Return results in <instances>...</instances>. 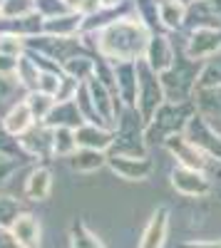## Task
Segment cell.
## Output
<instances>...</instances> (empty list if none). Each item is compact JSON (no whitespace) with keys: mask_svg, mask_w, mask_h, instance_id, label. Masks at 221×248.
Returning a JSON list of instances; mask_svg holds the SVG:
<instances>
[{"mask_svg":"<svg viewBox=\"0 0 221 248\" xmlns=\"http://www.w3.org/2000/svg\"><path fill=\"white\" fill-rule=\"evenodd\" d=\"M154 32L144 25V20L137 13L114 20L107 28L97 32H85L82 43L87 50H95L97 57L110 62H139L144 60L149 37Z\"/></svg>","mask_w":221,"mask_h":248,"instance_id":"obj_1","label":"cell"},{"mask_svg":"<svg viewBox=\"0 0 221 248\" xmlns=\"http://www.w3.org/2000/svg\"><path fill=\"white\" fill-rule=\"evenodd\" d=\"M174 43H176V40H174ZM184 45H187V35L182 37V43L176 45L174 65L164 75H159V77H162L164 97H167V102H172V105H187V102H194L199 75H202V62L189 60L184 55Z\"/></svg>","mask_w":221,"mask_h":248,"instance_id":"obj_2","label":"cell"},{"mask_svg":"<svg viewBox=\"0 0 221 248\" xmlns=\"http://www.w3.org/2000/svg\"><path fill=\"white\" fill-rule=\"evenodd\" d=\"M194 112H196L194 102H187V105H172V102H164V105L159 107V112L154 114V119L147 124V129H144L147 147H154V144H162L164 147L172 137L184 134Z\"/></svg>","mask_w":221,"mask_h":248,"instance_id":"obj_3","label":"cell"},{"mask_svg":"<svg viewBox=\"0 0 221 248\" xmlns=\"http://www.w3.org/2000/svg\"><path fill=\"white\" fill-rule=\"evenodd\" d=\"M147 124L139 117L134 107H122L114 124V144L112 156H147V139H144Z\"/></svg>","mask_w":221,"mask_h":248,"instance_id":"obj_4","label":"cell"},{"mask_svg":"<svg viewBox=\"0 0 221 248\" xmlns=\"http://www.w3.org/2000/svg\"><path fill=\"white\" fill-rule=\"evenodd\" d=\"M167 102L164 97V87H162V77H159L144 60L137 62V112L144 119V124H149L154 119V114L159 112Z\"/></svg>","mask_w":221,"mask_h":248,"instance_id":"obj_5","label":"cell"},{"mask_svg":"<svg viewBox=\"0 0 221 248\" xmlns=\"http://www.w3.org/2000/svg\"><path fill=\"white\" fill-rule=\"evenodd\" d=\"M184 137L194 144L199 152H204L211 161L221 164V129L214 122H209L206 117H202L199 112H194V117L189 119Z\"/></svg>","mask_w":221,"mask_h":248,"instance_id":"obj_6","label":"cell"},{"mask_svg":"<svg viewBox=\"0 0 221 248\" xmlns=\"http://www.w3.org/2000/svg\"><path fill=\"white\" fill-rule=\"evenodd\" d=\"M169 181H172V189L187 199H206L214 189L209 174L187 169V167H174L169 174Z\"/></svg>","mask_w":221,"mask_h":248,"instance_id":"obj_7","label":"cell"},{"mask_svg":"<svg viewBox=\"0 0 221 248\" xmlns=\"http://www.w3.org/2000/svg\"><path fill=\"white\" fill-rule=\"evenodd\" d=\"M164 149L174 156L176 167H187V169H196V171L209 174V171L214 169V164H216V161H211L204 152H199L184 134L172 137V139L164 144Z\"/></svg>","mask_w":221,"mask_h":248,"instance_id":"obj_8","label":"cell"},{"mask_svg":"<svg viewBox=\"0 0 221 248\" xmlns=\"http://www.w3.org/2000/svg\"><path fill=\"white\" fill-rule=\"evenodd\" d=\"M176 60V43L172 32H154L149 37V45L144 52V62L157 72V75H164Z\"/></svg>","mask_w":221,"mask_h":248,"instance_id":"obj_9","label":"cell"},{"mask_svg":"<svg viewBox=\"0 0 221 248\" xmlns=\"http://www.w3.org/2000/svg\"><path fill=\"white\" fill-rule=\"evenodd\" d=\"M107 169L125 181H147L154 171V161L149 156H112L107 159Z\"/></svg>","mask_w":221,"mask_h":248,"instance_id":"obj_10","label":"cell"},{"mask_svg":"<svg viewBox=\"0 0 221 248\" xmlns=\"http://www.w3.org/2000/svg\"><path fill=\"white\" fill-rule=\"evenodd\" d=\"M17 147L25 156H30L35 161L52 159V129L47 124H35L30 132H25L17 139Z\"/></svg>","mask_w":221,"mask_h":248,"instance_id":"obj_11","label":"cell"},{"mask_svg":"<svg viewBox=\"0 0 221 248\" xmlns=\"http://www.w3.org/2000/svg\"><path fill=\"white\" fill-rule=\"evenodd\" d=\"M75 139H77V149H92V152H112L114 144V129L105 127V124H90L85 122L82 127L75 129Z\"/></svg>","mask_w":221,"mask_h":248,"instance_id":"obj_12","label":"cell"},{"mask_svg":"<svg viewBox=\"0 0 221 248\" xmlns=\"http://www.w3.org/2000/svg\"><path fill=\"white\" fill-rule=\"evenodd\" d=\"M221 50V30H196L187 35L184 55L194 62H206Z\"/></svg>","mask_w":221,"mask_h":248,"instance_id":"obj_13","label":"cell"},{"mask_svg":"<svg viewBox=\"0 0 221 248\" xmlns=\"http://www.w3.org/2000/svg\"><path fill=\"white\" fill-rule=\"evenodd\" d=\"M114 94L122 107H137V62H112Z\"/></svg>","mask_w":221,"mask_h":248,"instance_id":"obj_14","label":"cell"},{"mask_svg":"<svg viewBox=\"0 0 221 248\" xmlns=\"http://www.w3.org/2000/svg\"><path fill=\"white\" fill-rule=\"evenodd\" d=\"M10 233L20 248H40L43 243V223L30 211H23L10 226Z\"/></svg>","mask_w":221,"mask_h":248,"instance_id":"obj_15","label":"cell"},{"mask_svg":"<svg viewBox=\"0 0 221 248\" xmlns=\"http://www.w3.org/2000/svg\"><path fill=\"white\" fill-rule=\"evenodd\" d=\"M196 30H221V20L216 17L209 0H196V3H191L187 8L182 32L189 35V32H196Z\"/></svg>","mask_w":221,"mask_h":248,"instance_id":"obj_16","label":"cell"},{"mask_svg":"<svg viewBox=\"0 0 221 248\" xmlns=\"http://www.w3.org/2000/svg\"><path fill=\"white\" fill-rule=\"evenodd\" d=\"M52 171L43 164H35V167L28 171L25 176V184H23V196L28 201H47L50 194H52Z\"/></svg>","mask_w":221,"mask_h":248,"instance_id":"obj_17","label":"cell"},{"mask_svg":"<svg viewBox=\"0 0 221 248\" xmlns=\"http://www.w3.org/2000/svg\"><path fill=\"white\" fill-rule=\"evenodd\" d=\"M82 25H85V17L79 13H65V15L45 20L43 23V35L57 37V40H72V37L82 35Z\"/></svg>","mask_w":221,"mask_h":248,"instance_id":"obj_18","label":"cell"},{"mask_svg":"<svg viewBox=\"0 0 221 248\" xmlns=\"http://www.w3.org/2000/svg\"><path fill=\"white\" fill-rule=\"evenodd\" d=\"M167 233H169V211L162 206L147 221L144 233L139 238V248H162L167 243Z\"/></svg>","mask_w":221,"mask_h":248,"instance_id":"obj_19","label":"cell"},{"mask_svg":"<svg viewBox=\"0 0 221 248\" xmlns=\"http://www.w3.org/2000/svg\"><path fill=\"white\" fill-rule=\"evenodd\" d=\"M0 122H3L5 132H8L13 139H20L25 132H30L35 124H37V122L32 119L30 109H28V102H25V99H23V102H17L15 107H10L3 117H0Z\"/></svg>","mask_w":221,"mask_h":248,"instance_id":"obj_20","label":"cell"},{"mask_svg":"<svg viewBox=\"0 0 221 248\" xmlns=\"http://www.w3.org/2000/svg\"><path fill=\"white\" fill-rule=\"evenodd\" d=\"M187 17V5L179 0H159V25L164 32H182Z\"/></svg>","mask_w":221,"mask_h":248,"instance_id":"obj_21","label":"cell"},{"mask_svg":"<svg viewBox=\"0 0 221 248\" xmlns=\"http://www.w3.org/2000/svg\"><path fill=\"white\" fill-rule=\"evenodd\" d=\"M107 159L110 154L105 152H92V149H77L67 161H70V169L77 174H95L99 169L107 167Z\"/></svg>","mask_w":221,"mask_h":248,"instance_id":"obj_22","label":"cell"},{"mask_svg":"<svg viewBox=\"0 0 221 248\" xmlns=\"http://www.w3.org/2000/svg\"><path fill=\"white\" fill-rule=\"evenodd\" d=\"M194 107H196V112L202 117H206L209 122L216 124L221 119V85L219 87H209V90H196Z\"/></svg>","mask_w":221,"mask_h":248,"instance_id":"obj_23","label":"cell"},{"mask_svg":"<svg viewBox=\"0 0 221 248\" xmlns=\"http://www.w3.org/2000/svg\"><path fill=\"white\" fill-rule=\"evenodd\" d=\"M47 127L50 129H57V127H67V129H77L82 127L85 119L77 109V102H63V105H55L52 114L47 117Z\"/></svg>","mask_w":221,"mask_h":248,"instance_id":"obj_24","label":"cell"},{"mask_svg":"<svg viewBox=\"0 0 221 248\" xmlns=\"http://www.w3.org/2000/svg\"><path fill=\"white\" fill-rule=\"evenodd\" d=\"M95 65H97V57H92L90 52H79L65 62L63 72L75 77L77 82H90L95 77Z\"/></svg>","mask_w":221,"mask_h":248,"instance_id":"obj_25","label":"cell"},{"mask_svg":"<svg viewBox=\"0 0 221 248\" xmlns=\"http://www.w3.org/2000/svg\"><path fill=\"white\" fill-rule=\"evenodd\" d=\"M25 90L20 87V82L15 77H8V75H0V117H3L10 107H15L17 102L25 99Z\"/></svg>","mask_w":221,"mask_h":248,"instance_id":"obj_26","label":"cell"},{"mask_svg":"<svg viewBox=\"0 0 221 248\" xmlns=\"http://www.w3.org/2000/svg\"><path fill=\"white\" fill-rule=\"evenodd\" d=\"M25 102H28V109H30V114H32V119L37 122V124H45L47 122V117L52 114V109H55V97H50V94H45V92H28L25 94Z\"/></svg>","mask_w":221,"mask_h":248,"instance_id":"obj_27","label":"cell"},{"mask_svg":"<svg viewBox=\"0 0 221 248\" xmlns=\"http://www.w3.org/2000/svg\"><path fill=\"white\" fill-rule=\"evenodd\" d=\"M40 65L30 57V55H23L17 62V70H15V79L20 82V87L25 92H35L37 90V82H40Z\"/></svg>","mask_w":221,"mask_h":248,"instance_id":"obj_28","label":"cell"},{"mask_svg":"<svg viewBox=\"0 0 221 248\" xmlns=\"http://www.w3.org/2000/svg\"><path fill=\"white\" fill-rule=\"evenodd\" d=\"M75 152H77L75 129H67V127L52 129V159H70Z\"/></svg>","mask_w":221,"mask_h":248,"instance_id":"obj_29","label":"cell"},{"mask_svg":"<svg viewBox=\"0 0 221 248\" xmlns=\"http://www.w3.org/2000/svg\"><path fill=\"white\" fill-rule=\"evenodd\" d=\"M221 85V50L211 55L206 62H202V75H199V85L196 90H209Z\"/></svg>","mask_w":221,"mask_h":248,"instance_id":"obj_30","label":"cell"},{"mask_svg":"<svg viewBox=\"0 0 221 248\" xmlns=\"http://www.w3.org/2000/svg\"><path fill=\"white\" fill-rule=\"evenodd\" d=\"M28 50V40L20 37L15 32L0 30V55H10V57H23Z\"/></svg>","mask_w":221,"mask_h":248,"instance_id":"obj_31","label":"cell"},{"mask_svg":"<svg viewBox=\"0 0 221 248\" xmlns=\"http://www.w3.org/2000/svg\"><path fill=\"white\" fill-rule=\"evenodd\" d=\"M23 214V206H20L17 199L13 196H5V194H0V226L3 229H10L13 221Z\"/></svg>","mask_w":221,"mask_h":248,"instance_id":"obj_32","label":"cell"},{"mask_svg":"<svg viewBox=\"0 0 221 248\" xmlns=\"http://www.w3.org/2000/svg\"><path fill=\"white\" fill-rule=\"evenodd\" d=\"M3 20H15V17H25L30 13H35V0H5L3 5Z\"/></svg>","mask_w":221,"mask_h":248,"instance_id":"obj_33","label":"cell"},{"mask_svg":"<svg viewBox=\"0 0 221 248\" xmlns=\"http://www.w3.org/2000/svg\"><path fill=\"white\" fill-rule=\"evenodd\" d=\"M72 248H105V243L99 241L85 223H77L72 229Z\"/></svg>","mask_w":221,"mask_h":248,"instance_id":"obj_34","label":"cell"},{"mask_svg":"<svg viewBox=\"0 0 221 248\" xmlns=\"http://www.w3.org/2000/svg\"><path fill=\"white\" fill-rule=\"evenodd\" d=\"M60 82H63V70H43L40 72V82H37V92L55 97L60 90Z\"/></svg>","mask_w":221,"mask_h":248,"instance_id":"obj_35","label":"cell"},{"mask_svg":"<svg viewBox=\"0 0 221 248\" xmlns=\"http://www.w3.org/2000/svg\"><path fill=\"white\" fill-rule=\"evenodd\" d=\"M35 10L40 13L43 20H50V17H57V15H65V13H72L63 0H35Z\"/></svg>","mask_w":221,"mask_h":248,"instance_id":"obj_36","label":"cell"},{"mask_svg":"<svg viewBox=\"0 0 221 248\" xmlns=\"http://www.w3.org/2000/svg\"><path fill=\"white\" fill-rule=\"evenodd\" d=\"M20 169V156L15 152H0V186Z\"/></svg>","mask_w":221,"mask_h":248,"instance_id":"obj_37","label":"cell"},{"mask_svg":"<svg viewBox=\"0 0 221 248\" xmlns=\"http://www.w3.org/2000/svg\"><path fill=\"white\" fill-rule=\"evenodd\" d=\"M102 10H105V8H102V3H99V0H82V5H79L77 13L87 20V17H95L97 13H102Z\"/></svg>","mask_w":221,"mask_h":248,"instance_id":"obj_38","label":"cell"},{"mask_svg":"<svg viewBox=\"0 0 221 248\" xmlns=\"http://www.w3.org/2000/svg\"><path fill=\"white\" fill-rule=\"evenodd\" d=\"M17 62H20V57H10V55H0V75H8V77H15V70H17Z\"/></svg>","mask_w":221,"mask_h":248,"instance_id":"obj_39","label":"cell"},{"mask_svg":"<svg viewBox=\"0 0 221 248\" xmlns=\"http://www.w3.org/2000/svg\"><path fill=\"white\" fill-rule=\"evenodd\" d=\"M0 248H20V246L15 243L10 229H3V226H0Z\"/></svg>","mask_w":221,"mask_h":248,"instance_id":"obj_40","label":"cell"},{"mask_svg":"<svg viewBox=\"0 0 221 248\" xmlns=\"http://www.w3.org/2000/svg\"><path fill=\"white\" fill-rule=\"evenodd\" d=\"M182 248H221V238H216V241H189Z\"/></svg>","mask_w":221,"mask_h":248,"instance_id":"obj_41","label":"cell"},{"mask_svg":"<svg viewBox=\"0 0 221 248\" xmlns=\"http://www.w3.org/2000/svg\"><path fill=\"white\" fill-rule=\"evenodd\" d=\"M5 139H13V137L5 132L3 122H0V152H10V149H8V144H5ZM15 141H17V139H15Z\"/></svg>","mask_w":221,"mask_h":248,"instance_id":"obj_42","label":"cell"},{"mask_svg":"<svg viewBox=\"0 0 221 248\" xmlns=\"http://www.w3.org/2000/svg\"><path fill=\"white\" fill-rule=\"evenodd\" d=\"M99 3H102V8H122L125 5V0H99Z\"/></svg>","mask_w":221,"mask_h":248,"instance_id":"obj_43","label":"cell"},{"mask_svg":"<svg viewBox=\"0 0 221 248\" xmlns=\"http://www.w3.org/2000/svg\"><path fill=\"white\" fill-rule=\"evenodd\" d=\"M63 3H65L72 13H77V10H79V5H82V0H63Z\"/></svg>","mask_w":221,"mask_h":248,"instance_id":"obj_44","label":"cell"},{"mask_svg":"<svg viewBox=\"0 0 221 248\" xmlns=\"http://www.w3.org/2000/svg\"><path fill=\"white\" fill-rule=\"evenodd\" d=\"M211 3V8H214V13H216V17L221 20V0H209Z\"/></svg>","mask_w":221,"mask_h":248,"instance_id":"obj_45","label":"cell"},{"mask_svg":"<svg viewBox=\"0 0 221 248\" xmlns=\"http://www.w3.org/2000/svg\"><path fill=\"white\" fill-rule=\"evenodd\" d=\"M179 3H182V5H187V8H189L191 3H196V0H179Z\"/></svg>","mask_w":221,"mask_h":248,"instance_id":"obj_46","label":"cell"},{"mask_svg":"<svg viewBox=\"0 0 221 248\" xmlns=\"http://www.w3.org/2000/svg\"><path fill=\"white\" fill-rule=\"evenodd\" d=\"M0 20H3V10H0Z\"/></svg>","mask_w":221,"mask_h":248,"instance_id":"obj_47","label":"cell"},{"mask_svg":"<svg viewBox=\"0 0 221 248\" xmlns=\"http://www.w3.org/2000/svg\"><path fill=\"white\" fill-rule=\"evenodd\" d=\"M3 3H5V0H0V5H3Z\"/></svg>","mask_w":221,"mask_h":248,"instance_id":"obj_48","label":"cell"}]
</instances>
